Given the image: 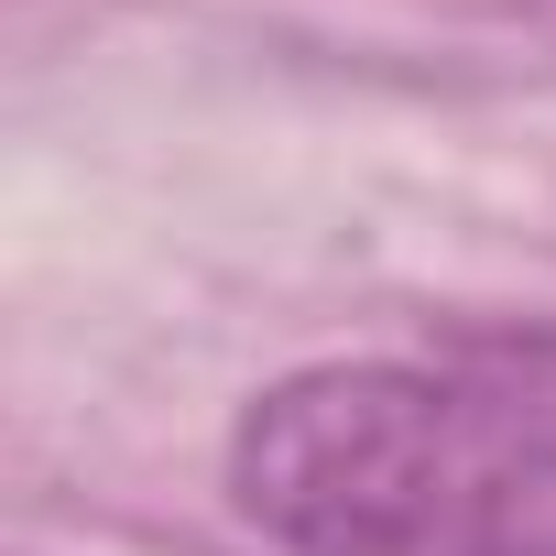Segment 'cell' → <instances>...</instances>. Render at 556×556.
<instances>
[{
  "mask_svg": "<svg viewBox=\"0 0 556 556\" xmlns=\"http://www.w3.org/2000/svg\"><path fill=\"white\" fill-rule=\"evenodd\" d=\"M229 502L295 556H556V361H317L240 404Z\"/></svg>",
  "mask_w": 556,
  "mask_h": 556,
  "instance_id": "obj_1",
  "label": "cell"
}]
</instances>
